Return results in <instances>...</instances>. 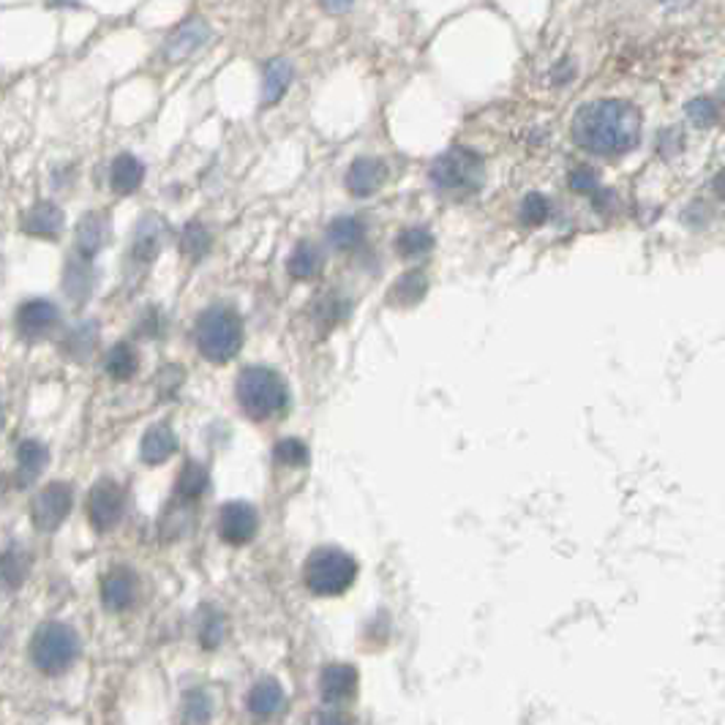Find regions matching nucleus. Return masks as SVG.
<instances>
[{
    "instance_id": "26",
    "label": "nucleus",
    "mask_w": 725,
    "mask_h": 725,
    "mask_svg": "<svg viewBox=\"0 0 725 725\" xmlns=\"http://www.w3.org/2000/svg\"><path fill=\"white\" fill-rule=\"evenodd\" d=\"M426 276L424 273H407V276H402L396 282V287H393L391 293V300L396 303V306H415L420 298L426 295Z\"/></svg>"
},
{
    "instance_id": "5",
    "label": "nucleus",
    "mask_w": 725,
    "mask_h": 725,
    "mask_svg": "<svg viewBox=\"0 0 725 725\" xmlns=\"http://www.w3.org/2000/svg\"><path fill=\"white\" fill-rule=\"evenodd\" d=\"M431 183L450 197H466L483 183V158L470 147H450L431 164Z\"/></svg>"
},
{
    "instance_id": "15",
    "label": "nucleus",
    "mask_w": 725,
    "mask_h": 725,
    "mask_svg": "<svg viewBox=\"0 0 725 725\" xmlns=\"http://www.w3.org/2000/svg\"><path fill=\"white\" fill-rule=\"evenodd\" d=\"M208 36H210V31L202 20H188L186 25L178 28V33L169 39L167 53L164 55H167V61L178 63L183 58H188L191 53H197V50L208 42Z\"/></svg>"
},
{
    "instance_id": "34",
    "label": "nucleus",
    "mask_w": 725,
    "mask_h": 725,
    "mask_svg": "<svg viewBox=\"0 0 725 725\" xmlns=\"http://www.w3.org/2000/svg\"><path fill=\"white\" fill-rule=\"evenodd\" d=\"M186 717L194 725H202L210 717V699L202 690H194L186 695Z\"/></svg>"
},
{
    "instance_id": "13",
    "label": "nucleus",
    "mask_w": 725,
    "mask_h": 725,
    "mask_svg": "<svg viewBox=\"0 0 725 725\" xmlns=\"http://www.w3.org/2000/svg\"><path fill=\"white\" fill-rule=\"evenodd\" d=\"M385 173L387 169L380 158H358V162H352L350 173H347V188L355 197H371L385 183Z\"/></svg>"
},
{
    "instance_id": "37",
    "label": "nucleus",
    "mask_w": 725,
    "mask_h": 725,
    "mask_svg": "<svg viewBox=\"0 0 725 725\" xmlns=\"http://www.w3.org/2000/svg\"><path fill=\"white\" fill-rule=\"evenodd\" d=\"M319 3H322V9L330 11V14H341V11L352 9L355 0H319Z\"/></svg>"
},
{
    "instance_id": "23",
    "label": "nucleus",
    "mask_w": 725,
    "mask_h": 725,
    "mask_svg": "<svg viewBox=\"0 0 725 725\" xmlns=\"http://www.w3.org/2000/svg\"><path fill=\"white\" fill-rule=\"evenodd\" d=\"M142 178H145V167H142L134 156H129V153H123V156H118L116 162H112V188H116L118 194L136 191Z\"/></svg>"
},
{
    "instance_id": "16",
    "label": "nucleus",
    "mask_w": 725,
    "mask_h": 725,
    "mask_svg": "<svg viewBox=\"0 0 725 725\" xmlns=\"http://www.w3.org/2000/svg\"><path fill=\"white\" fill-rule=\"evenodd\" d=\"M175 450H178V437H175V431L167 424L147 428V433L142 437V461L145 464H164Z\"/></svg>"
},
{
    "instance_id": "1",
    "label": "nucleus",
    "mask_w": 725,
    "mask_h": 725,
    "mask_svg": "<svg viewBox=\"0 0 725 725\" xmlns=\"http://www.w3.org/2000/svg\"><path fill=\"white\" fill-rule=\"evenodd\" d=\"M573 140L601 156H619L641 140V112L619 99L592 101L573 118Z\"/></svg>"
},
{
    "instance_id": "28",
    "label": "nucleus",
    "mask_w": 725,
    "mask_h": 725,
    "mask_svg": "<svg viewBox=\"0 0 725 725\" xmlns=\"http://www.w3.org/2000/svg\"><path fill=\"white\" fill-rule=\"evenodd\" d=\"M431 245H433L431 232L420 230V227H409V230H404L402 235H398V241H396L398 254L409 256V260L428 254V251H431Z\"/></svg>"
},
{
    "instance_id": "14",
    "label": "nucleus",
    "mask_w": 725,
    "mask_h": 725,
    "mask_svg": "<svg viewBox=\"0 0 725 725\" xmlns=\"http://www.w3.org/2000/svg\"><path fill=\"white\" fill-rule=\"evenodd\" d=\"M107 238H110V221L105 213H88L77 224V251L83 254V260L99 254L105 249Z\"/></svg>"
},
{
    "instance_id": "7",
    "label": "nucleus",
    "mask_w": 725,
    "mask_h": 725,
    "mask_svg": "<svg viewBox=\"0 0 725 725\" xmlns=\"http://www.w3.org/2000/svg\"><path fill=\"white\" fill-rule=\"evenodd\" d=\"M72 485L68 483H47L42 491L36 494L31 505V516L33 524H36L39 532H55L63 521L72 513Z\"/></svg>"
},
{
    "instance_id": "20",
    "label": "nucleus",
    "mask_w": 725,
    "mask_h": 725,
    "mask_svg": "<svg viewBox=\"0 0 725 725\" xmlns=\"http://www.w3.org/2000/svg\"><path fill=\"white\" fill-rule=\"evenodd\" d=\"M162 235H164V224L156 219V216H145L136 227L134 235V245H131V254H134L136 262H153L156 260L158 249H162Z\"/></svg>"
},
{
    "instance_id": "25",
    "label": "nucleus",
    "mask_w": 725,
    "mask_h": 725,
    "mask_svg": "<svg viewBox=\"0 0 725 725\" xmlns=\"http://www.w3.org/2000/svg\"><path fill=\"white\" fill-rule=\"evenodd\" d=\"M319 267H322V254H319L317 245L306 241L298 243V249L289 256V273H293L295 278H314L319 273Z\"/></svg>"
},
{
    "instance_id": "8",
    "label": "nucleus",
    "mask_w": 725,
    "mask_h": 725,
    "mask_svg": "<svg viewBox=\"0 0 725 725\" xmlns=\"http://www.w3.org/2000/svg\"><path fill=\"white\" fill-rule=\"evenodd\" d=\"M123 510H125V494L121 485L116 481H99L94 485L88 499V516L90 524H94L99 532H107V529L116 527V524L123 518Z\"/></svg>"
},
{
    "instance_id": "39",
    "label": "nucleus",
    "mask_w": 725,
    "mask_h": 725,
    "mask_svg": "<svg viewBox=\"0 0 725 725\" xmlns=\"http://www.w3.org/2000/svg\"><path fill=\"white\" fill-rule=\"evenodd\" d=\"M0 428H3V407H0Z\"/></svg>"
},
{
    "instance_id": "2",
    "label": "nucleus",
    "mask_w": 725,
    "mask_h": 725,
    "mask_svg": "<svg viewBox=\"0 0 725 725\" xmlns=\"http://www.w3.org/2000/svg\"><path fill=\"white\" fill-rule=\"evenodd\" d=\"M235 391L243 413L254 420L276 418L289 404L287 382L265 365H251V369L241 371Z\"/></svg>"
},
{
    "instance_id": "36",
    "label": "nucleus",
    "mask_w": 725,
    "mask_h": 725,
    "mask_svg": "<svg viewBox=\"0 0 725 725\" xmlns=\"http://www.w3.org/2000/svg\"><path fill=\"white\" fill-rule=\"evenodd\" d=\"M570 186L579 194H595L597 191V175L592 167H579L570 175Z\"/></svg>"
},
{
    "instance_id": "19",
    "label": "nucleus",
    "mask_w": 725,
    "mask_h": 725,
    "mask_svg": "<svg viewBox=\"0 0 725 725\" xmlns=\"http://www.w3.org/2000/svg\"><path fill=\"white\" fill-rule=\"evenodd\" d=\"M47 448H44L39 439H25V442L17 448V481L20 485H28L42 475L44 464H47Z\"/></svg>"
},
{
    "instance_id": "32",
    "label": "nucleus",
    "mask_w": 725,
    "mask_h": 725,
    "mask_svg": "<svg viewBox=\"0 0 725 725\" xmlns=\"http://www.w3.org/2000/svg\"><path fill=\"white\" fill-rule=\"evenodd\" d=\"M551 216V205L543 194H529L521 202V221L527 227H540Z\"/></svg>"
},
{
    "instance_id": "29",
    "label": "nucleus",
    "mask_w": 725,
    "mask_h": 725,
    "mask_svg": "<svg viewBox=\"0 0 725 725\" xmlns=\"http://www.w3.org/2000/svg\"><path fill=\"white\" fill-rule=\"evenodd\" d=\"M224 638V616L213 608H205L199 616V644L205 649H216Z\"/></svg>"
},
{
    "instance_id": "11",
    "label": "nucleus",
    "mask_w": 725,
    "mask_h": 725,
    "mask_svg": "<svg viewBox=\"0 0 725 725\" xmlns=\"http://www.w3.org/2000/svg\"><path fill=\"white\" fill-rule=\"evenodd\" d=\"M58 325V308L50 300H28L17 311V328L25 339H39Z\"/></svg>"
},
{
    "instance_id": "21",
    "label": "nucleus",
    "mask_w": 725,
    "mask_h": 725,
    "mask_svg": "<svg viewBox=\"0 0 725 725\" xmlns=\"http://www.w3.org/2000/svg\"><path fill=\"white\" fill-rule=\"evenodd\" d=\"M28 570H31V557L25 548H9L0 553V584L6 590H20L28 579Z\"/></svg>"
},
{
    "instance_id": "38",
    "label": "nucleus",
    "mask_w": 725,
    "mask_h": 725,
    "mask_svg": "<svg viewBox=\"0 0 725 725\" xmlns=\"http://www.w3.org/2000/svg\"><path fill=\"white\" fill-rule=\"evenodd\" d=\"M319 725H352V721L347 715H339V712H325L319 717Z\"/></svg>"
},
{
    "instance_id": "22",
    "label": "nucleus",
    "mask_w": 725,
    "mask_h": 725,
    "mask_svg": "<svg viewBox=\"0 0 725 725\" xmlns=\"http://www.w3.org/2000/svg\"><path fill=\"white\" fill-rule=\"evenodd\" d=\"M289 85H293V66H289V61H271L265 68V94H262V101H265L267 107L276 105V101L287 94Z\"/></svg>"
},
{
    "instance_id": "12",
    "label": "nucleus",
    "mask_w": 725,
    "mask_h": 725,
    "mask_svg": "<svg viewBox=\"0 0 725 725\" xmlns=\"http://www.w3.org/2000/svg\"><path fill=\"white\" fill-rule=\"evenodd\" d=\"M322 699L328 704H347L358 693V671L347 663H333L322 671Z\"/></svg>"
},
{
    "instance_id": "24",
    "label": "nucleus",
    "mask_w": 725,
    "mask_h": 725,
    "mask_svg": "<svg viewBox=\"0 0 725 725\" xmlns=\"http://www.w3.org/2000/svg\"><path fill=\"white\" fill-rule=\"evenodd\" d=\"M363 235H365L363 221L352 219V216H341V219H336L333 224L328 227L330 243H333L336 249H341V251L355 249V245L363 241Z\"/></svg>"
},
{
    "instance_id": "18",
    "label": "nucleus",
    "mask_w": 725,
    "mask_h": 725,
    "mask_svg": "<svg viewBox=\"0 0 725 725\" xmlns=\"http://www.w3.org/2000/svg\"><path fill=\"white\" fill-rule=\"evenodd\" d=\"M63 227V213L58 205L39 202L22 219V230L36 238H55Z\"/></svg>"
},
{
    "instance_id": "33",
    "label": "nucleus",
    "mask_w": 725,
    "mask_h": 725,
    "mask_svg": "<svg viewBox=\"0 0 725 725\" xmlns=\"http://www.w3.org/2000/svg\"><path fill=\"white\" fill-rule=\"evenodd\" d=\"M208 245H210V238H208V230H205L202 224L186 227V232H183V241H180L183 254L191 256V260H199V256L208 251Z\"/></svg>"
},
{
    "instance_id": "30",
    "label": "nucleus",
    "mask_w": 725,
    "mask_h": 725,
    "mask_svg": "<svg viewBox=\"0 0 725 725\" xmlns=\"http://www.w3.org/2000/svg\"><path fill=\"white\" fill-rule=\"evenodd\" d=\"M205 488H208V472L199 464H194V461H188L186 470L180 472L178 496H183V499H197V496L205 494Z\"/></svg>"
},
{
    "instance_id": "9",
    "label": "nucleus",
    "mask_w": 725,
    "mask_h": 725,
    "mask_svg": "<svg viewBox=\"0 0 725 725\" xmlns=\"http://www.w3.org/2000/svg\"><path fill=\"white\" fill-rule=\"evenodd\" d=\"M256 529H260V516H256L254 505H249V502H227L221 507L219 532L230 546H243L254 540Z\"/></svg>"
},
{
    "instance_id": "27",
    "label": "nucleus",
    "mask_w": 725,
    "mask_h": 725,
    "mask_svg": "<svg viewBox=\"0 0 725 725\" xmlns=\"http://www.w3.org/2000/svg\"><path fill=\"white\" fill-rule=\"evenodd\" d=\"M136 365H140V361H136V352L129 344L112 347V352L107 355V374L121 382L136 374Z\"/></svg>"
},
{
    "instance_id": "6",
    "label": "nucleus",
    "mask_w": 725,
    "mask_h": 725,
    "mask_svg": "<svg viewBox=\"0 0 725 725\" xmlns=\"http://www.w3.org/2000/svg\"><path fill=\"white\" fill-rule=\"evenodd\" d=\"M77 655H79L77 633H74L68 625H61V622H47V625L39 627L36 636H33L31 644L33 663H36L39 671L50 673V677L72 668Z\"/></svg>"
},
{
    "instance_id": "10",
    "label": "nucleus",
    "mask_w": 725,
    "mask_h": 725,
    "mask_svg": "<svg viewBox=\"0 0 725 725\" xmlns=\"http://www.w3.org/2000/svg\"><path fill=\"white\" fill-rule=\"evenodd\" d=\"M101 601L107 611H125L136 601V575L129 568H112L101 581Z\"/></svg>"
},
{
    "instance_id": "3",
    "label": "nucleus",
    "mask_w": 725,
    "mask_h": 725,
    "mask_svg": "<svg viewBox=\"0 0 725 725\" xmlns=\"http://www.w3.org/2000/svg\"><path fill=\"white\" fill-rule=\"evenodd\" d=\"M197 347L210 363H227L241 352L243 322L232 308L213 306L199 317Z\"/></svg>"
},
{
    "instance_id": "31",
    "label": "nucleus",
    "mask_w": 725,
    "mask_h": 725,
    "mask_svg": "<svg viewBox=\"0 0 725 725\" xmlns=\"http://www.w3.org/2000/svg\"><path fill=\"white\" fill-rule=\"evenodd\" d=\"M273 455H276L278 464H287V466L308 464V448L300 442V439H282V442L276 444V450H273Z\"/></svg>"
},
{
    "instance_id": "17",
    "label": "nucleus",
    "mask_w": 725,
    "mask_h": 725,
    "mask_svg": "<svg viewBox=\"0 0 725 725\" xmlns=\"http://www.w3.org/2000/svg\"><path fill=\"white\" fill-rule=\"evenodd\" d=\"M249 710H251V715L262 717V721H267V717H276L278 712L284 710L282 684H278L276 679H260V682H256L249 693Z\"/></svg>"
},
{
    "instance_id": "4",
    "label": "nucleus",
    "mask_w": 725,
    "mask_h": 725,
    "mask_svg": "<svg viewBox=\"0 0 725 725\" xmlns=\"http://www.w3.org/2000/svg\"><path fill=\"white\" fill-rule=\"evenodd\" d=\"M306 586L308 592L319 597H336L344 595L358 579V562L347 551L336 546L317 548L311 557L306 559Z\"/></svg>"
},
{
    "instance_id": "35",
    "label": "nucleus",
    "mask_w": 725,
    "mask_h": 725,
    "mask_svg": "<svg viewBox=\"0 0 725 725\" xmlns=\"http://www.w3.org/2000/svg\"><path fill=\"white\" fill-rule=\"evenodd\" d=\"M688 116H690V121L699 125V129H706V125H712V123L717 121L715 101H712V99H695V101H690Z\"/></svg>"
}]
</instances>
